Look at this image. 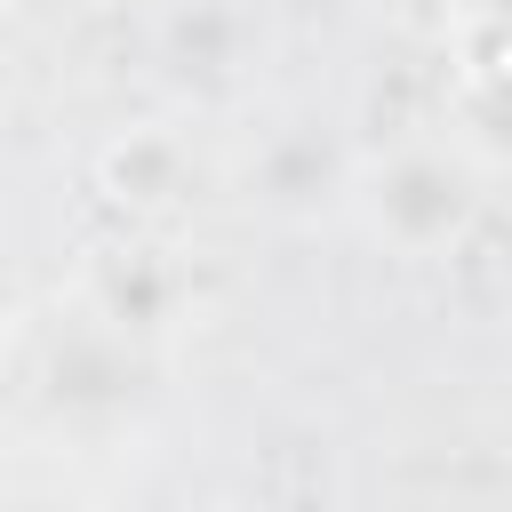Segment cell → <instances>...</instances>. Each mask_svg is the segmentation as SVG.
Listing matches in <instances>:
<instances>
[{"instance_id": "1", "label": "cell", "mask_w": 512, "mask_h": 512, "mask_svg": "<svg viewBox=\"0 0 512 512\" xmlns=\"http://www.w3.org/2000/svg\"><path fill=\"white\" fill-rule=\"evenodd\" d=\"M488 184H480V160L464 144H440V136H416V144H392L384 160L360 168V224L368 240H384L392 256H440L472 232Z\"/></svg>"}, {"instance_id": "2", "label": "cell", "mask_w": 512, "mask_h": 512, "mask_svg": "<svg viewBox=\"0 0 512 512\" xmlns=\"http://www.w3.org/2000/svg\"><path fill=\"white\" fill-rule=\"evenodd\" d=\"M480 24H488V40H496V56L512 64V0H480Z\"/></svg>"}]
</instances>
